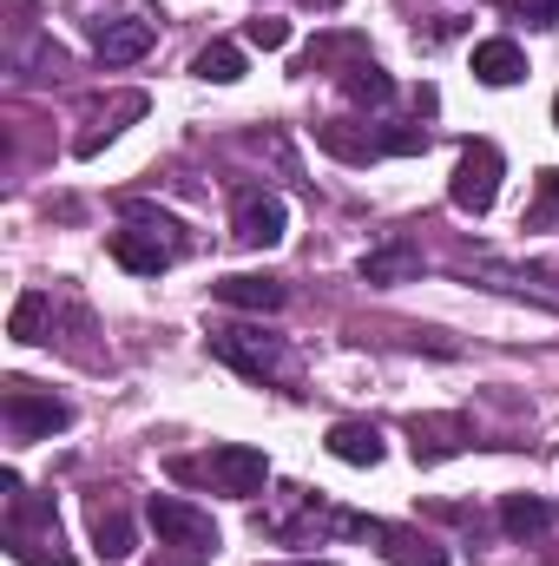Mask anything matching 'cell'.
Returning <instances> with one entry per match:
<instances>
[{"label":"cell","mask_w":559,"mask_h":566,"mask_svg":"<svg viewBox=\"0 0 559 566\" xmlns=\"http://www.w3.org/2000/svg\"><path fill=\"white\" fill-rule=\"evenodd\" d=\"M421 271H428V258H421V244H409V238H382L362 264H356V277L376 283V290H395V283H415Z\"/></svg>","instance_id":"cell-13"},{"label":"cell","mask_w":559,"mask_h":566,"mask_svg":"<svg viewBox=\"0 0 559 566\" xmlns=\"http://www.w3.org/2000/svg\"><path fill=\"white\" fill-rule=\"evenodd\" d=\"M553 126H559V99H553Z\"/></svg>","instance_id":"cell-29"},{"label":"cell","mask_w":559,"mask_h":566,"mask_svg":"<svg viewBox=\"0 0 559 566\" xmlns=\"http://www.w3.org/2000/svg\"><path fill=\"white\" fill-rule=\"evenodd\" d=\"M0 488H7V554H13L20 566H73L66 541H60V514H53V501L33 494L13 468L0 474Z\"/></svg>","instance_id":"cell-2"},{"label":"cell","mask_w":559,"mask_h":566,"mask_svg":"<svg viewBox=\"0 0 559 566\" xmlns=\"http://www.w3.org/2000/svg\"><path fill=\"white\" fill-rule=\"evenodd\" d=\"M53 323H60L53 290H20V296H13V316H7V336H13V343H46Z\"/></svg>","instance_id":"cell-15"},{"label":"cell","mask_w":559,"mask_h":566,"mask_svg":"<svg viewBox=\"0 0 559 566\" xmlns=\"http://www.w3.org/2000/svg\"><path fill=\"white\" fill-rule=\"evenodd\" d=\"M329 454L349 468H376L382 461V428L376 422H336L329 428Z\"/></svg>","instance_id":"cell-22"},{"label":"cell","mask_w":559,"mask_h":566,"mask_svg":"<svg viewBox=\"0 0 559 566\" xmlns=\"http://www.w3.org/2000/svg\"><path fill=\"white\" fill-rule=\"evenodd\" d=\"M86 33H93V53H99V66H133V60H145V53L158 46V20H145V13L86 20Z\"/></svg>","instance_id":"cell-9"},{"label":"cell","mask_w":559,"mask_h":566,"mask_svg":"<svg viewBox=\"0 0 559 566\" xmlns=\"http://www.w3.org/2000/svg\"><path fill=\"white\" fill-rule=\"evenodd\" d=\"M0 422H7L13 441H46V434H60V428L73 422V409H66L53 389H33V382L7 376V382H0Z\"/></svg>","instance_id":"cell-6"},{"label":"cell","mask_w":559,"mask_h":566,"mask_svg":"<svg viewBox=\"0 0 559 566\" xmlns=\"http://www.w3.org/2000/svg\"><path fill=\"white\" fill-rule=\"evenodd\" d=\"M191 73H198L204 86H238V80H244V46H238V40H211V46L191 60Z\"/></svg>","instance_id":"cell-23"},{"label":"cell","mask_w":559,"mask_h":566,"mask_svg":"<svg viewBox=\"0 0 559 566\" xmlns=\"http://www.w3.org/2000/svg\"><path fill=\"white\" fill-rule=\"evenodd\" d=\"M283 566H336V560H283Z\"/></svg>","instance_id":"cell-27"},{"label":"cell","mask_w":559,"mask_h":566,"mask_svg":"<svg viewBox=\"0 0 559 566\" xmlns=\"http://www.w3.org/2000/svg\"><path fill=\"white\" fill-rule=\"evenodd\" d=\"M409 448H415V461H454L461 448H474V422L467 416H415L409 422Z\"/></svg>","instance_id":"cell-12"},{"label":"cell","mask_w":559,"mask_h":566,"mask_svg":"<svg viewBox=\"0 0 559 566\" xmlns=\"http://www.w3.org/2000/svg\"><path fill=\"white\" fill-rule=\"evenodd\" d=\"M184 251H191V231H184L171 211L139 205V198L119 205V231H113V264H119V271H133V277H158V271H171Z\"/></svg>","instance_id":"cell-1"},{"label":"cell","mask_w":559,"mask_h":566,"mask_svg":"<svg viewBox=\"0 0 559 566\" xmlns=\"http://www.w3.org/2000/svg\"><path fill=\"white\" fill-rule=\"evenodd\" d=\"M369 541H382V554L395 566H447V547L421 541L415 527H389V521H369Z\"/></svg>","instance_id":"cell-17"},{"label":"cell","mask_w":559,"mask_h":566,"mask_svg":"<svg viewBox=\"0 0 559 566\" xmlns=\"http://www.w3.org/2000/svg\"><path fill=\"white\" fill-rule=\"evenodd\" d=\"M145 521L158 527L165 547H184V554H198V560L218 554V527H211V514L191 507V501H178V494H151V501H145Z\"/></svg>","instance_id":"cell-8"},{"label":"cell","mask_w":559,"mask_h":566,"mask_svg":"<svg viewBox=\"0 0 559 566\" xmlns=\"http://www.w3.org/2000/svg\"><path fill=\"white\" fill-rule=\"evenodd\" d=\"M500 527H507L514 541H540V534L559 527V507L540 501V494H507V501H500Z\"/></svg>","instance_id":"cell-18"},{"label":"cell","mask_w":559,"mask_h":566,"mask_svg":"<svg viewBox=\"0 0 559 566\" xmlns=\"http://www.w3.org/2000/svg\"><path fill=\"white\" fill-rule=\"evenodd\" d=\"M474 80L481 86H514V80H527V53L514 40H481L474 46Z\"/></svg>","instance_id":"cell-19"},{"label":"cell","mask_w":559,"mask_h":566,"mask_svg":"<svg viewBox=\"0 0 559 566\" xmlns=\"http://www.w3.org/2000/svg\"><path fill=\"white\" fill-rule=\"evenodd\" d=\"M356 60H369V40L362 33H316L309 46H303V60H296V73H329V66H356Z\"/></svg>","instance_id":"cell-16"},{"label":"cell","mask_w":559,"mask_h":566,"mask_svg":"<svg viewBox=\"0 0 559 566\" xmlns=\"http://www.w3.org/2000/svg\"><path fill=\"white\" fill-rule=\"evenodd\" d=\"M316 145L342 165H376V158H402V151H428L421 126H362V119H323Z\"/></svg>","instance_id":"cell-5"},{"label":"cell","mask_w":559,"mask_h":566,"mask_svg":"<svg viewBox=\"0 0 559 566\" xmlns=\"http://www.w3.org/2000/svg\"><path fill=\"white\" fill-rule=\"evenodd\" d=\"M527 224H540V231H553L559 224V171H540V198H534Z\"/></svg>","instance_id":"cell-25"},{"label":"cell","mask_w":559,"mask_h":566,"mask_svg":"<svg viewBox=\"0 0 559 566\" xmlns=\"http://www.w3.org/2000/svg\"><path fill=\"white\" fill-rule=\"evenodd\" d=\"M7 73H13L20 86H53V80L73 73V60H66V46H60L53 33H13V40H7Z\"/></svg>","instance_id":"cell-10"},{"label":"cell","mask_w":559,"mask_h":566,"mask_svg":"<svg viewBox=\"0 0 559 566\" xmlns=\"http://www.w3.org/2000/svg\"><path fill=\"white\" fill-rule=\"evenodd\" d=\"M211 356L251 382H296V363H289V343L271 336V329H251V323H218L211 336Z\"/></svg>","instance_id":"cell-3"},{"label":"cell","mask_w":559,"mask_h":566,"mask_svg":"<svg viewBox=\"0 0 559 566\" xmlns=\"http://www.w3.org/2000/svg\"><path fill=\"white\" fill-rule=\"evenodd\" d=\"M244 40H251V46H264V53H283V46H289V20H277V13H257V20L244 27Z\"/></svg>","instance_id":"cell-24"},{"label":"cell","mask_w":559,"mask_h":566,"mask_svg":"<svg viewBox=\"0 0 559 566\" xmlns=\"http://www.w3.org/2000/svg\"><path fill=\"white\" fill-rule=\"evenodd\" d=\"M309 7H336V0H309Z\"/></svg>","instance_id":"cell-28"},{"label":"cell","mask_w":559,"mask_h":566,"mask_svg":"<svg viewBox=\"0 0 559 566\" xmlns=\"http://www.w3.org/2000/svg\"><path fill=\"white\" fill-rule=\"evenodd\" d=\"M86 521H93V547L106 554V560H126L139 541H133V521H126V507L113 501V494H93L86 501Z\"/></svg>","instance_id":"cell-14"},{"label":"cell","mask_w":559,"mask_h":566,"mask_svg":"<svg viewBox=\"0 0 559 566\" xmlns=\"http://www.w3.org/2000/svg\"><path fill=\"white\" fill-rule=\"evenodd\" d=\"M211 296L231 303V310H283V303H289V290H283L277 277H218Z\"/></svg>","instance_id":"cell-21"},{"label":"cell","mask_w":559,"mask_h":566,"mask_svg":"<svg viewBox=\"0 0 559 566\" xmlns=\"http://www.w3.org/2000/svg\"><path fill=\"white\" fill-rule=\"evenodd\" d=\"M283 231H289V211H283L277 191H238L231 238H238L244 251H271V244H283Z\"/></svg>","instance_id":"cell-11"},{"label":"cell","mask_w":559,"mask_h":566,"mask_svg":"<svg viewBox=\"0 0 559 566\" xmlns=\"http://www.w3.org/2000/svg\"><path fill=\"white\" fill-rule=\"evenodd\" d=\"M500 171H507V158H500V145H494V139L467 145V151H461V165H454V185H447L454 211L487 218V211H494V198H500Z\"/></svg>","instance_id":"cell-7"},{"label":"cell","mask_w":559,"mask_h":566,"mask_svg":"<svg viewBox=\"0 0 559 566\" xmlns=\"http://www.w3.org/2000/svg\"><path fill=\"white\" fill-rule=\"evenodd\" d=\"M507 20H527V27H559V0H507Z\"/></svg>","instance_id":"cell-26"},{"label":"cell","mask_w":559,"mask_h":566,"mask_svg":"<svg viewBox=\"0 0 559 566\" xmlns=\"http://www.w3.org/2000/svg\"><path fill=\"white\" fill-rule=\"evenodd\" d=\"M336 86H342V99H349V106H369V113H382V106L395 99V80H389L376 60H356L349 73H336Z\"/></svg>","instance_id":"cell-20"},{"label":"cell","mask_w":559,"mask_h":566,"mask_svg":"<svg viewBox=\"0 0 559 566\" xmlns=\"http://www.w3.org/2000/svg\"><path fill=\"white\" fill-rule=\"evenodd\" d=\"M171 474H178V481H204V488H218V494H231V501H251V494H264L271 461H264V448L218 441V448L198 454V461H171Z\"/></svg>","instance_id":"cell-4"}]
</instances>
